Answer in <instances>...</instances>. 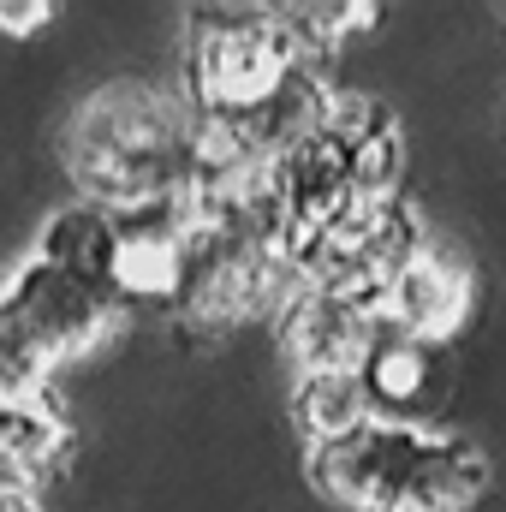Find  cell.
I'll list each match as a JSON object with an SVG mask.
<instances>
[{"mask_svg": "<svg viewBox=\"0 0 506 512\" xmlns=\"http://www.w3.org/2000/svg\"><path fill=\"white\" fill-rule=\"evenodd\" d=\"M197 167V114L185 96L114 78L90 90L66 126V173L78 197L102 209H149L179 203Z\"/></svg>", "mask_w": 506, "mask_h": 512, "instance_id": "cell-1", "label": "cell"}, {"mask_svg": "<svg viewBox=\"0 0 506 512\" xmlns=\"http://www.w3.org/2000/svg\"><path fill=\"white\" fill-rule=\"evenodd\" d=\"M310 60L280 6H197L185 24V102L197 120H239Z\"/></svg>", "mask_w": 506, "mask_h": 512, "instance_id": "cell-2", "label": "cell"}, {"mask_svg": "<svg viewBox=\"0 0 506 512\" xmlns=\"http://www.w3.org/2000/svg\"><path fill=\"white\" fill-rule=\"evenodd\" d=\"M298 286L286 245L251 221H191V251L179 280V322L197 334L245 328L262 310H280Z\"/></svg>", "mask_w": 506, "mask_h": 512, "instance_id": "cell-3", "label": "cell"}, {"mask_svg": "<svg viewBox=\"0 0 506 512\" xmlns=\"http://www.w3.org/2000/svg\"><path fill=\"white\" fill-rule=\"evenodd\" d=\"M417 251H423V221L399 197H387V203L352 209L328 233H316L304 251L292 256V274H298V286L340 292V298H358V304L381 310L387 286L399 280V268Z\"/></svg>", "mask_w": 506, "mask_h": 512, "instance_id": "cell-4", "label": "cell"}, {"mask_svg": "<svg viewBox=\"0 0 506 512\" xmlns=\"http://www.w3.org/2000/svg\"><path fill=\"white\" fill-rule=\"evenodd\" d=\"M268 191H274L286 262L304 251L316 233H328L334 221H346L352 209H364L358 155H352V131L340 120V102H334V114L310 131L304 143H292V149L268 167Z\"/></svg>", "mask_w": 506, "mask_h": 512, "instance_id": "cell-5", "label": "cell"}, {"mask_svg": "<svg viewBox=\"0 0 506 512\" xmlns=\"http://www.w3.org/2000/svg\"><path fill=\"white\" fill-rule=\"evenodd\" d=\"M0 298L12 304L18 328L30 334V346L42 352L48 370L66 364V358H90L120 322V304H114L108 286H96V280H84L72 268H54L42 256H30Z\"/></svg>", "mask_w": 506, "mask_h": 512, "instance_id": "cell-6", "label": "cell"}, {"mask_svg": "<svg viewBox=\"0 0 506 512\" xmlns=\"http://www.w3.org/2000/svg\"><path fill=\"white\" fill-rule=\"evenodd\" d=\"M381 328H387L381 310L316 286H292L274 316V340L298 364V376H358L376 352Z\"/></svg>", "mask_w": 506, "mask_h": 512, "instance_id": "cell-7", "label": "cell"}, {"mask_svg": "<svg viewBox=\"0 0 506 512\" xmlns=\"http://www.w3.org/2000/svg\"><path fill=\"white\" fill-rule=\"evenodd\" d=\"M191 251V215L185 203H149L120 209V245H114V304L120 310H173Z\"/></svg>", "mask_w": 506, "mask_h": 512, "instance_id": "cell-8", "label": "cell"}, {"mask_svg": "<svg viewBox=\"0 0 506 512\" xmlns=\"http://www.w3.org/2000/svg\"><path fill=\"white\" fill-rule=\"evenodd\" d=\"M358 382L370 393L376 423L435 435V423L447 411V393H453V364H447V346L417 340V334H399V328H381L376 352L358 370Z\"/></svg>", "mask_w": 506, "mask_h": 512, "instance_id": "cell-9", "label": "cell"}, {"mask_svg": "<svg viewBox=\"0 0 506 512\" xmlns=\"http://www.w3.org/2000/svg\"><path fill=\"white\" fill-rule=\"evenodd\" d=\"M417 435L423 429H393V423H364L358 435L334 441V447H316L310 453V477L328 501L352 512H393L399 507V489H405V471H411V453H417Z\"/></svg>", "mask_w": 506, "mask_h": 512, "instance_id": "cell-10", "label": "cell"}, {"mask_svg": "<svg viewBox=\"0 0 506 512\" xmlns=\"http://www.w3.org/2000/svg\"><path fill=\"white\" fill-rule=\"evenodd\" d=\"M471 298H477L471 262L453 251V245H441V239H423V251L411 256V262L399 268V280L387 286L381 322L399 328V334H417V340L447 346V340L465 328Z\"/></svg>", "mask_w": 506, "mask_h": 512, "instance_id": "cell-11", "label": "cell"}, {"mask_svg": "<svg viewBox=\"0 0 506 512\" xmlns=\"http://www.w3.org/2000/svg\"><path fill=\"white\" fill-rule=\"evenodd\" d=\"M66 447H72V417L48 387L0 405V477L42 489L54 477V465L66 459Z\"/></svg>", "mask_w": 506, "mask_h": 512, "instance_id": "cell-12", "label": "cell"}, {"mask_svg": "<svg viewBox=\"0 0 506 512\" xmlns=\"http://www.w3.org/2000/svg\"><path fill=\"white\" fill-rule=\"evenodd\" d=\"M489 489V465L477 447L453 441V435H417L405 489L393 512H465L477 507V495Z\"/></svg>", "mask_w": 506, "mask_h": 512, "instance_id": "cell-13", "label": "cell"}, {"mask_svg": "<svg viewBox=\"0 0 506 512\" xmlns=\"http://www.w3.org/2000/svg\"><path fill=\"white\" fill-rule=\"evenodd\" d=\"M114 245H120V209H102L90 197H72L42 227L36 256L54 262V268H72V274H84L96 286H108L114 280Z\"/></svg>", "mask_w": 506, "mask_h": 512, "instance_id": "cell-14", "label": "cell"}, {"mask_svg": "<svg viewBox=\"0 0 506 512\" xmlns=\"http://www.w3.org/2000/svg\"><path fill=\"white\" fill-rule=\"evenodd\" d=\"M292 423H298V435L316 453V447H334V441L358 435L364 423H376V411H370V393H364L358 376H298Z\"/></svg>", "mask_w": 506, "mask_h": 512, "instance_id": "cell-15", "label": "cell"}, {"mask_svg": "<svg viewBox=\"0 0 506 512\" xmlns=\"http://www.w3.org/2000/svg\"><path fill=\"white\" fill-rule=\"evenodd\" d=\"M280 12L292 18L298 42H304L316 60H328L352 30H370V24H376V6H364V0H292V6H280Z\"/></svg>", "mask_w": 506, "mask_h": 512, "instance_id": "cell-16", "label": "cell"}, {"mask_svg": "<svg viewBox=\"0 0 506 512\" xmlns=\"http://www.w3.org/2000/svg\"><path fill=\"white\" fill-rule=\"evenodd\" d=\"M48 376V364H42V352L30 346V334L18 328V316H12V304L0 298V405L6 399H24V393H36Z\"/></svg>", "mask_w": 506, "mask_h": 512, "instance_id": "cell-17", "label": "cell"}, {"mask_svg": "<svg viewBox=\"0 0 506 512\" xmlns=\"http://www.w3.org/2000/svg\"><path fill=\"white\" fill-rule=\"evenodd\" d=\"M48 18H54L48 0H0V30L6 36H36Z\"/></svg>", "mask_w": 506, "mask_h": 512, "instance_id": "cell-18", "label": "cell"}, {"mask_svg": "<svg viewBox=\"0 0 506 512\" xmlns=\"http://www.w3.org/2000/svg\"><path fill=\"white\" fill-rule=\"evenodd\" d=\"M0 512H42V501H36V489H24V483L0 477Z\"/></svg>", "mask_w": 506, "mask_h": 512, "instance_id": "cell-19", "label": "cell"}]
</instances>
